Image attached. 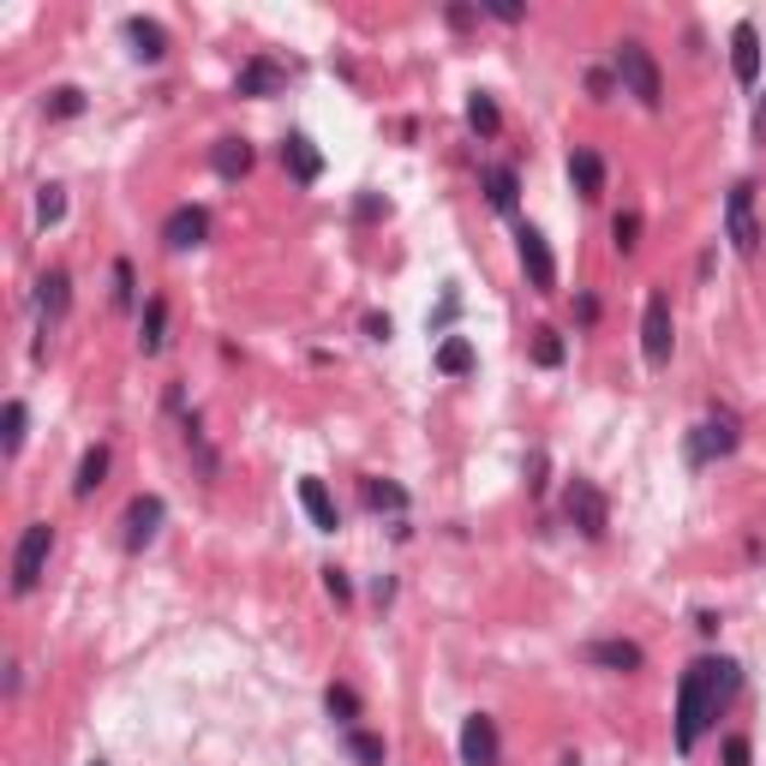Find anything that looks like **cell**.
Returning a JSON list of instances; mask_svg holds the SVG:
<instances>
[{"instance_id": "e575fe53", "label": "cell", "mask_w": 766, "mask_h": 766, "mask_svg": "<svg viewBox=\"0 0 766 766\" xmlns=\"http://www.w3.org/2000/svg\"><path fill=\"white\" fill-rule=\"evenodd\" d=\"M324 593H329V599H336V605H341V599H353V587H348V574H341V569H324Z\"/></svg>"}, {"instance_id": "30bf717a", "label": "cell", "mask_w": 766, "mask_h": 766, "mask_svg": "<svg viewBox=\"0 0 766 766\" xmlns=\"http://www.w3.org/2000/svg\"><path fill=\"white\" fill-rule=\"evenodd\" d=\"M497 755H503V743H497V719L474 712V719L462 724V761L467 766H497Z\"/></svg>"}, {"instance_id": "d4e9b609", "label": "cell", "mask_w": 766, "mask_h": 766, "mask_svg": "<svg viewBox=\"0 0 766 766\" xmlns=\"http://www.w3.org/2000/svg\"><path fill=\"white\" fill-rule=\"evenodd\" d=\"M467 126H474V132H485V138H491L497 126H503V114H497V102L485 96V91H474V96H467Z\"/></svg>"}, {"instance_id": "d590c367", "label": "cell", "mask_w": 766, "mask_h": 766, "mask_svg": "<svg viewBox=\"0 0 766 766\" xmlns=\"http://www.w3.org/2000/svg\"><path fill=\"white\" fill-rule=\"evenodd\" d=\"M755 755H748V736H731V743H724V766H748Z\"/></svg>"}, {"instance_id": "4316f807", "label": "cell", "mask_w": 766, "mask_h": 766, "mask_svg": "<svg viewBox=\"0 0 766 766\" xmlns=\"http://www.w3.org/2000/svg\"><path fill=\"white\" fill-rule=\"evenodd\" d=\"M348 755L360 761V766H383V736H372V731H353V724H348Z\"/></svg>"}, {"instance_id": "5bb4252c", "label": "cell", "mask_w": 766, "mask_h": 766, "mask_svg": "<svg viewBox=\"0 0 766 766\" xmlns=\"http://www.w3.org/2000/svg\"><path fill=\"white\" fill-rule=\"evenodd\" d=\"M282 162H288V174H293L300 186H312L317 174H324V156H317V144H312L305 132H288V138H282Z\"/></svg>"}, {"instance_id": "7a4b0ae2", "label": "cell", "mask_w": 766, "mask_h": 766, "mask_svg": "<svg viewBox=\"0 0 766 766\" xmlns=\"http://www.w3.org/2000/svg\"><path fill=\"white\" fill-rule=\"evenodd\" d=\"M617 79H623V91H629L641 108H659L665 102V79H659V60L647 55V43H617Z\"/></svg>"}, {"instance_id": "d6986e66", "label": "cell", "mask_w": 766, "mask_h": 766, "mask_svg": "<svg viewBox=\"0 0 766 766\" xmlns=\"http://www.w3.org/2000/svg\"><path fill=\"white\" fill-rule=\"evenodd\" d=\"M569 181H574L581 198H599V192H605V162H599L593 150H574V156H569Z\"/></svg>"}, {"instance_id": "cb8c5ba5", "label": "cell", "mask_w": 766, "mask_h": 766, "mask_svg": "<svg viewBox=\"0 0 766 766\" xmlns=\"http://www.w3.org/2000/svg\"><path fill=\"white\" fill-rule=\"evenodd\" d=\"M24 426H31L24 402H7V414H0V443H7V455H19V450H24Z\"/></svg>"}, {"instance_id": "ffe728a7", "label": "cell", "mask_w": 766, "mask_h": 766, "mask_svg": "<svg viewBox=\"0 0 766 766\" xmlns=\"http://www.w3.org/2000/svg\"><path fill=\"white\" fill-rule=\"evenodd\" d=\"M36 305H43V317H60L72 305V276L67 270H48L43 282H36Z\"/></svg>"}, {"instance_id": "f35d334b", "label": "cell", "mask_w": 766, "mask_h": 766, "mask_svg": "<svg viewBox=\"0 0 766 766\" xmlns=\"http://www.w3.org/2000/svg\"><path fill=\"white\" fill-rule=\"evenodd\" d=\"M587 91L605 96V91H611V72H599V67H593V72H587Z\"/></svg>"}, {"instance_id": "836d02e7", "label": "cell", "mask_w": 766, "mask_h": 766, "mask_svg": "<svg viewBox=\"0 0 766 766\" xmlns=\"http://www.w3.org/2000/svg\"><path fill=\"white\" fill-rule=\"evenodd\" d=\"M114 300H120V305H132V264H114Z\"/></svg>"}, {"instance_id": "8fae6325", "label": "cell", "mask_w": 766, "mask_h": 766, "mask_svg": "<svg viewBox=\"0 0 766 766\" xmlns=\"http://www.w3.org/2000/svg\"><path fill=\"white\" fill-rule=\"evenodd\" d=\"M731 72H736V84L761 79V31H755V19H743L731 31Z\"/></svg>"}, {"instance_id": "7402d4cb", "label": "cell", "mask_w": 766, "mask_h": 766, "mask_svg": "<svg viewBox=\"0 0 766 766\" xmlns=\"http://www.w3.org/2000/svg\"><path fill=\"white\" fill-rule=\"evenodd\" d=\"M438 372H450V378L474 372V341H462V336H443V341H438Z\"/></svg>"}, {"instance_id": "44dd1931", "label": "cell", "mask_w": 766, "mask_h": 766, "mask_svg": "<svg viewBox=\"0 0 766 766\" xmlns=\"http://www.w3.org/2000/svg\"><path fill=\"white\" fill-rule=\"evenodd\" d=\"M102 479H108V443L84 450V462H79V479H72V497H91Z\"/></svg>"}, {"instance_id": "ab89813d", "label": "cell", "mask_w": 766, "mask_h": 766, "mask_svg": "<svg viewBox=\"0 0 766 766\" xmlns=\"http://www.w3.org/2000/svg\"><path fill=\"white\" fill-rule=\"evenodd\" d=\"M755 138L766 144V102H761V114H755Z\"/></svg>"}, {"instance_id": "74e56055", "label": "cell", "mask_w": 766, "mask_h": 766, "mask_svg": "<svg viewBox=\"0 0 766 766\" xmlns=\"http://www.w3.org/2000/svg\"><path fill=\"white\" fill-rule=\"evenodd\" d=\"M353 210H360V222H372V216H383V210H390V204H383V198H360V204H353Z\"/></svg>"}, {"instance_id": "d6a6232c", "label": "cell", "mask_w": 766, "mask_h": 766, "mask_svg": "<svg viewBox=\"0 0 766 766\" xmlns=\"http://www.w3.org/2000/svg\"><path fill=\"white\" fill-rule=\"evenodd\" d=\"M533 360H539V365H564V336H557V329H539V341H533Z\"/></svg>"}, {"instance_id": "7c38bea8", "label": "cell", "mask_w": 766, "mask_h": 766, "mask_svg": "<svg viewBox=\"0 0 766 766\" xmlns=\"http://www.w3.org/2000/svg\"><path fill=\"white\" fill-rule=\"evenodd\" d=\"M581 659H587V665H605V671H623V676H629V671H641L647 653H641L635 641H587Z\"/></svg>"}, {"instance_id": "52a82bcc", "label": "cell", "mask_w": 766, "mask_h": 766, "mask_svg": "<svg viewBox=\"0 0 766 766\" xmlns=\"http://www.w3.org/2000/svg\"><path fill=\"white\" fill-rule=\"evenodd\" d=\"M564 509H569V521L587 533V539H599V533H605V521H611V503H605V491H599L593 479H569Z\"/></svg>"}, {"instance_id": "4fadbf2b", "label": "cell", "mask_w": 766, "mask_h": 766, "mask_svg": "<svg viewBox=\"0 0 766 766\" xmlns=\"http://www.w3.org/2000/svg\"><path fill=\"white\" fill-rule=\"evenodd\" d=\"M156 527H162V497H132V509H126V545L144 552L156 539Z\"/></svg>"}, {"instance_id": "ac0fdd59", "label": "cell", "mask_w": 766, "mask_h": 766, "mask_svg": "<svg viewBox=\"0 0 766 766\" xmlns=\"http://www.w3.org/2000/svg\"><path fill=\"white\" fill-rule=\"evenodd\" d=\"M210 169L222 174V181H240V174L252 169V144L246 138H222V144L210 150Z\"/></svg>"}, {"instance_id": "6da1fadb", "label": "cell", "mask_w": 766, "mask_h": 766, "mask_svg": "<svg viewBox=\"0 0 766 766\" xmlns=\"http://www.w3.org/2000/svg\"><path fill=\"white\" fill-rule=\"evenodd\" d=\"M736 665L731 659H695V665L683 671V683H676V748H695L700 731H707L712 719H719V707L736 695Z\"/></svg>"}, {"instance_id": "484cf974", "label": "cell", "mask_w": 766, "mask_h": 766, "mask_svg": "<svg viewBox=\"0 0 766 766\" xmlns=\"http://www.w3.org/2000/svg\"><path fill=\"white\" fill-rule=\"evenodd\" d=\"M162 341H169V305L150 300V305H144V353H156Z\"/></svg>"}, {"instance_id": "8d00e7d4", "label": "cell", "mask_w": 766, "mask_h": 766, "mask_svg": "<svg viewBox=\"0 0 766 766\" xmlns=\"http://www.w3.org/2000/svg\"><path fill=\"white\" fill-rule=\"evenodd\" d=\"M491 19H503V24H515V19H521V7H515V0H491Z\"/></svg>"}, {"instance_id": "83f0119b", "label": "cell", "mask_w": 766, "mask_h": 766, "mask_svg": "<svg viewBox=\"0 0 766 766\" xmlns=\"http://www.w3.org/2000/svg\"><path fill=\"white\" fill-rule=\"evenodd\" d=\"M360 491H365V503H372V509H407V491H402V485H390V479H365Z\"/></svg>"}, {"instance_id": "60d3db41", "label": "cell", "mask_w": 766, "mask_h": 766, "mask_svg": "<svg viewBox=\"0 0 766 766\" xmlns=\"http://www.w3.org/2000/svg\"><path fill=\"white\" fill-rule=\"evenodd\" d=\"M96 766H102V761H96Z\"/></svg>"}, {"instance_id": "1f68e13d", "label": "cell", "mask_w": 766, "mask_h": 766, "mask_svg": "<svg viewBox=\"0 0 766 766\" xmlns=\"http://www.w3.org/2000/svg\"><path fill=\"white\" fill-rule=\"evenodd\" d=\"M36 216H43V222H60V216H67V192L43 186V192H36Z\"/></svg>"}, {"instance_id": "9c48e42d", "label": "cell", "mask_w": 766, "mask_h": 766, "mask_svg": "<svg viewBox=\"0 0 766 766\" xmlns=\"http://www.w3.org/2000/svg\"><path fill=\"white\" fill-rule=\"evenodd\" d=\"M210 240V216L198 210V204H181V210L162 222V246L169 252H192V246H204Z\"/></svg>"}, {"instance_id": "f1b7e54d", "label": "cell", "mask_w": 766, "mask_h": 766, "mask_svg": "<svg viewBox=\"0 0 766 766\" xmlns=\"http://www.w3.org/2000/svg\"><path fill=\"white\" fill-rule=\"evenodd\" d=\"M48 114H55V120H72V114H84V91H79V84H60V91H48Z\"/></svg>"}, {"instance_id": "2e32d148", "label": "cell", "mask_w": 766, "mask_h": 766, "mask_svg": "<svg viewBox=\"0 0 766 766\" xmlns=\"http://www.w3.org/2000/svg\"><path fill=\"white\" fill-rule=\"evenodd\" d=\"M300 503H305V515H312V527L317 533H336V497L324 491V479H300Z\"/></svg>"}, {"instance_id": "8992f818", "label": "cell", "mask_w": 766, "mask_h": 766, "mask_svg": "<svg viewBox=\"0 0 766 766\" xmlns=\"http://www.w3.org/2000/svg\"><path fill=\"white\" fill-rule=\"evenodd\" d=\"M743 443V431H736V419H700L695 431H688V467H707V462H724V455Z\"/></svg>"}, {"instance_id": "ba28073f", "label": "cell", "mask_w": 766, "mask_h": 766, "mask_svg": "<svg viewBox=\"0 0 766 766\" xmlns=\"http://www.w3.org/2000/svg\"><path fill=\"white\" fill-rule=\"evenodd\" d=\"M515 246H521V270H527V282L539 293H552L557 288V258H552V246H545V234L539 228H521Z\"/></svg>"}, {"instance_id": "5b68a950", "label": "cell", "mask_w": 766, "mask_h": 766, "mask_svg": "<svg viewBox=\"0 0 766 766\" xmlns=\"http://www.w3.org/2000/svg\"><path fill=\"white\" fill-rule=\"evenodd\" d=\"M671 348H676L671 300L653 288V293H647V312H641V353H647V365H665V360H671Z\"/></svg>"}, {"instance_id": "f546056e", "label": "cell", "mask_w": 766, "mask_h": 766, "mask_svg": "<svg viewBox=\"0 0 766 766\" xmlns=\"http://www.w3.org/2000/svg\"><path fill=\"white\" fill-rule=\"evenodd\" d=\"M611 240H617V252H635V246H641V216L623 210L617 222H611Z\"/></svg>"}, {"instance_id": "277c9868", "label": "cell", "mask_w": 766, "mask_h": 766, "mask_svg": "<svg viewBox=\"0 0 766 766\" xmlns=\"http://www.w3.org/2000/svg\"><path fill=\"white\" fill-rule=\"evenodd\" d=\"M724 234H731V246L743 252V258H755L761 252V222H755V181H736L731 198H724Z\"/></svg>"}, {"instance_id": "e0dca14e", "label": "cell", "mask_w": 766, "mask_h": 766, "mask_svg": "<svg viewBox=\"0 0 766 766\" xmlns=\"http://www.w3.org/2000/svg\"><path fill=\"white\" fill-rule=\"evenodd\" d=\"M126 36H132V55L138 60H162L169 55V31L156 19H126Z\"/></svg>"}, {"instance_id": "3957f363", "label": "cell", "mask_w": 766, "mask_h": 766, "mask_svg": "<svg viewBox=\"0 0 766 766\" xmlns=\"http://www.w3.org/2000/svg\"><path fill=\"white\" fill-rule=\"evenodd\" d=\"M48 552H55V527H48V521H31L24 539H19V552H12V593H31V587L43 581Z\"/></svg>"}, {"instance_id": "9a60e30c", "label": "cell", "mask_w": 766, "mask_h": 766, "mask_svg": "<svg viewBox=\"0 0 766 766\" xmlns=\"http://www.w3.org/2000/svg\"><path fill=\"white\" fill-rule=\"evenodd\" d=\"M282 79H288V72L276 67V60H246L240 79H234V91L240 96H270V91H282Z\"/></svg>"}, {"instance_id": "4dcf8cb0", "label": "cell", "mask_w": 766, "mask_h": 766, "mask_svg": "<svg viewBox=\"0 0 766 766\" xmlns=\"http://www.w3.org/2000/svg\"><path fill=\"white\" fill-rule=\"evenodd\" d=\"M324 700H329V712H336V719H348V724L360 719V695H353V688L329 683V695H324Z\"/></svg>"}, {"instance_id": "603a6c76", "label": "cell", "mask_w": 766, "mask_h": 766, "mask_svg": "<svg viewBox=\"0 0 766 766\" xmlns=\"http://www.w3.org/2000/svg\"><path fill=\"white\" fill-rule=\"evenodd\" d=\"M515 192H521L515 169H485V198H491L497 210H515Z\"/></svg>"}]
</instances>
